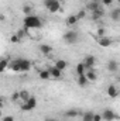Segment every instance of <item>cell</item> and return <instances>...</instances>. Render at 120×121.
Masks as SVG:
<instances>
[{
    "label": "cell",
    "mask_w": 120,
    "mask_h": 121,
    "mask_svg": "<svg viewBox=\"0 0 120 121\" xmlns=\"http://www.w3.org/2000/svg\"><path fill=\"white\" fill-rule=\"evenodd\" d=\"M23 24L26 28H30V30H40L42 27V21L38 16H34V14H30V16H26L24 20H23Z\"/></svg>",
    "instance_id": "cell-1"
},
{
    "label": "cell",
    "mask_w": 120,
    "mask_h": 121,
    "mask_svg": "<svg viewBox=\"0 0 120 121\" xmlns=\"http://www.w3.org/2000/svg\"><path fill=\"white\" fill-rule=\"evenodd\" d=\"M42 4L45 6V9L50 11V13H58L61 10V1L60 0H44Z\"/></svg>",
    "instance_id": "cell-2"
},
{
    "label": "cell",
    "mask_w": 120,
    "mask_h": 121,
    "mask_svg": "<svg viewBox=\"0 0 120 121\" xmlns=\"http://www.w3.org/2000/svg\"><path fill=\"white\" fill-rule=\"evenodd\" d=\"M35 107H37V99L32 97V96H30V99L26 100V101L21 104V110H23V111H31V110H34Z\"/></svg>",
    "instance_id": "cell-3"
},
{
    "label": "cell",
    "mask_w": 120,
    "mask_h": 121,
    "mask_svg": "<svg viewBox=\"0 0 120 121\" xmlns=\"http://www.w3.org/2000/svg\"><path fill=\"white\" fill-rule=\"evenodd\" d=\"M62 38H64V41H65L66 44H75V42L78 41V32L74 31V30H69L64 34Z\"/></svg>",
    "instance_id": "cell-4"
},
{
    "label": "cell",
    "mask_w": 120,
    "mask_h": 121,
    "mask_svg": "<svg viewBox=\"0 0 120 121\" xmlns=\"http://www.w3.org/2000/svg\"><path fill=\"white\" fill-rule=\"evenodd\" d=\"M96 42H97V45L99 47H102V48H109V47H112L113 45V39L112 38H109V37H96Z\"/></svg>",
    "instance_id": "cell-5"
},
{
    "label": "cell",
    "mask_w": 120,
    "mask_h": 121,
    "mask_svg": "<svg viewBox=\"0 0 120 121\" xmlns=\"http://www.w3.org/2000/svg\"><path fill=\"white\" fill-rule=\"evenodd\" d=\"M102 120L105 121H113V120H119V116L113 111V110H110V108H106L102 114Z\"/></svg>",
    "instance_id": "cell-6"
},
{
    "label": "cell",
    "mask_w": 120,
    "mask_h": 121,
    "mask_svg": "<svg viewBox=\"0 0 120 121\" xmlns=\"http://www.w3.org/2000/svg\"><path fill=\"white\" fill-rule=\"evenodd\" d=\"M83 65H85V69L89 70V69H93V66L96 65V58L93 55H86L85 59H83Z\"/></svg>",
    "instance_id": "cell-7"
},
{
    "label": "cell",
    "mask_w": 120,
    "mask_h": 121,
    "mask_svg": "<svg viewBox=\"0 0 120 121\" xmlns=\"http://www.w3.org/2000/svg\"><path fill=\"white\" fill-rule=\"evenodd\" d=\"M18 63H20V69H21V72H28L31 69V62L28 59H24V58H20L18 59Z\"/></svg>",
    "instance_id": "cell-8"
},
{
    "label": "cell",
    "mask_w": 120,
    "mask_h": 121,
    "mask_svg": "<svg viewBox=\"0 0 120 121\" xmlns=\"http://www.w3.org/2000/svg\"><path fill=\"white\" fill-rule=\"evenodd\" d=\"M85 76H86L88 82H96V80H97V73H96L95 69H89V70H86V72H85Z\"/></svg>",
    "instance_id": "cell-9"
},
{
    "label": "cell",
    "mask_w": 120,
    "mask_h": 121,
    "mask_svg": "<svg viewBox=\"0 0 120 121\" xmlns=\"http://www.w3.org/2000/svg\"><path fill=\"white\" fill-rule=\"evenodd\" d=\"M48 72H50V76L54 78V79H60L61 76H62V70L57 69L55 66H51V68L48 69Z\"/></svg>",
    "instance_id": "cell-10"
},
{
    "label": "cell",
    "mask_w": 120,
    "mask_h": 121,
    "mask_svg": "<svg viewBox=\"0 0 120 121\" xmlns=\"http://www.w3.org/2000/svg\"><path fill=\"white\" fill-rule=\"evenodd\" d=\"M107 94H109V97L116 99V97H117V94H119L117 87H116L115 85H109V86H107Z\"/></svg>",
    "instance_id": "cell-11"
},
{
    "label": "cell",
    "mask_w": 120,
    "mask_h": 121,
    "mask_svg": "<svg viewBox=\"0 0 120 121\" xmlns=\"http://www.w3.org/2000/svg\"><path fill=\"white\" fill-rule=\"evenodd\" d=\"M79 20L76 18V16L75 14H71V16H68L66 17V20H65V23H66V26L68 27H74V26H76V23H78Z\"/></svg>",
    "instance_id": "cell-12"
},
{
    "label": "cell",
    "mask_w": 120,
    "mask_h": 121,
    "mask_svg": "<svg viewBox=\"0 0 120 121\" xmlns=\"http://www.w3.org/2000/svg\"><path fill=\"white\" fill-rule=\"evenodd\" d=\"M40 52L44 54V55H50V54H52V47L48 45V44H41L40 45Z\"/></svg>",
    "instance_id": "cell-13"
},
{
    "label": "cell",
    "mask_w": 120,
    "mask_h": 121,
    "mask_svg": "<svg viewBox=\"0 0 120 121\" xmlns=\"http://www.w3.org/2000/svg\"><path fill=\"white\" fill-rule=\"evenodd\" d=\"M54 66H55L57 69H60V70H62V72H64V70L68 68V62H66V60H64V59H57V60H55V65H54Z\"/></svg>",
    "instance_id": "cell-14"
},
{
    "label": "cell",
    "mask_w": 120,
    "mask_h": 121,
    "mask_svg": "<svg viewBox=\"0 0 120 121\" xmlns=\"http://www.w3.org/2000/svg\"><path fill=\"white\" fill-rule=\"evenodd\" d=\"M105 16V11L102 10V7L100 9H97V10H95V11H92V20H100L102 17Z\"/></svg>",
    "instance_id": "cell-15"
},
{
    "label": "cell",
    "mask_w": 120,
    "mask_h": 121,
    "mask_svg": "<svg viewBox=\"0 0 120 121\" xmlns=\"http://www.w3.org/2000/svg\"><path fill=\"white\" fill-rule=\"evenodd\" d=\"M107 69H109V72H117V69H119V65H117V60H109L107 62Z\"/></svg>",
    "instance_id": "cell-16"
},
{
    "label": "cell",
    "mask_w": 120,
    "mask_h": 121,
    "mask_svg": "<svg viewBox=\"0 0 120 121\" xmlns=\"http://www.w3.org/2000/svg\"><path fill=\"white\" fill-rule=\"evenodd\" d=\"M110 17H112V20H113V21H119V20H120V9H119V7H116V9H113V10H112Z\"/></svg>",
    "instance_id": "cell-17"
},
{
    "label": "cell",
    "mask_w": 120,
    "mask_h": 121,
    "mask_svg": "<svg viewBox=\"0 0 120 121\" xmlns=\"http://www.w3.org/2000/svg\"><path fill=\"white\" fill-rule=\"evenodd\" d=\"M38 76H40V79H42V80H48V79L51 78L48 69H42V70H40V72H38Z\"/></svg>",
    "instance_id": "cell-18"
},
{
    "label": "cell",
    "mask_w": 120,
    "mask_h": 121,
    "mask_svg": "<svg viewBox=\"0 0 120 121\" xmlns=\"http://www.w3.org/2000/svg\"><path fill=\"white\" fill-rule=\"evenodd\" d=\"M76 82H78V85H79L81 87H85V86H86V85L89 83L85 75H81V76H78V80H76Z\"/></svg>",
    "instance_id": "cell-19"
},
{
    "label": "cell",
    "mask_w": 120,
    "mask_h": 121,
    "mask_svg": "<svg viewBox=\"0 0 120 121\" xmlns=\"http://www.w3.org/2000/svg\"><path fill=\"white\" fill-rule=\"evenodd\" d=\"M85 72H86V69H85L83 62L78 63V65H76V75H78V76H81V75H85Z\"/></svg>",
    "instance_id": "cell-20"
},
{
    "label": "cell",
    "mask_w": 120,
    "mask_h": 121,
    "mask_svg": "<svg viewBox=\"0 0 120 121\" xmlns=\"http://www.w3.org/2000/svg\"><path fill=\"white\" fill-rule=\"evenodd\" d=\"M86 9H88V10H89L90 13H92V11H95V10L100 9V4H99V3H96V1H90V3H88Z\"/></svg>",
    "instance_id": "cell-21"
},
{
    "label": "cell",
    "mask_w": 120,
    "mask_h": 121,
    "mask_svg": "<svg viewBox=\"0 0 120 121\" xmlns=\"http://www.w3.org/2000/svg\"><path fill=\"white\" fill-rule=\"evenodd\" d=\"M9 68V59H0V73H3Z\"/></svg>",
    "instance_id": "cell-22"
},
{
    "label": "cell",
    "mask_w": 120,
    "mask_h": 121,
    "mask_svg": "<svg viewBox=\"0 0 120 121\" xmlns=\"http://www.w3.org/2000/svg\"><path fill=\"white\" fill-rule=\"evenodd\" d=\"M30 99V91H27V90H21L20 91V100L24 103L26 100H28Z\"/></svg>",
    "instance_id": "cell-23"
},
{
    "label": "cell",
    "mask_w": 120,
    "mask_h": 121,
    "mask_svg": "<svg viewBox=\"0 0 120 121\" xmlns=\"http://www.w3.org/2000/svg\"><path fill=\"white\" fill-rule=\"evenodd\" d=\"M10 68H11V70L13 72H21V69H20V63H18V59H16L11 65H10Z\"/></svg>",
    "instance_id": "cell-24"
},
{
    "label": "cell",
    "mask_w": 120,
    "mask_h": 121,
    "mask_svg": "<svg viewBox=\"0 0 120 121\" xmlns=\"http://www.w3.org/2000/svg\"><path fill=\"white\" fill-rule=\"evenodd\" d=\"M23 13H24V16L32 14V7H31L30 4H24V6H23Z\"/></svg>",
    "instance_id": "cell-25"
},
{
    "label": "cell",
    "mask_w": 120,
    "mask_h": 121,
    "mask_svg": "<svg viewBox=\"0 0 120 121\" xmlns=\"http://www.w3.org/2000/svg\"><path fill=\"white\" fill-rule=\"evenodd\" d=\"M65 116L66 117H76V116H79V111L78 110H68L65 113Z\"/></svg>",
    "instance_id": "cell-26"
},
{
    "label": "cell",
    "mask_w": 120,
    "mask_h": 121,
    "mask_svg": "<svg viewBox=\"0 0 120 121\" xmlns=\"http://www.w3.org/2000/svg\"><path fill=\"white\" fill-rule=\"evenodd\" d=\"M92 118H93V113H92V111H88V113L83 114L82 121H92Z\"/></svg>",
    "instance_id": "cell-27"
},
{
    "label": "cell",
    "mask_w": 120,
    "mask_h": 121,
    "mask_svg": "<svg viewBox=\"0 0 120 121\" xmlns=\"http://www.w3.org/2000/svg\"><path fill=\"white\" fill-rule=\"evenodd\" d=\"M75 16H76V18H78V20H82V18H85V17H86V10H81V11H79L78 14H75Z\"/></svg>",
    "instance_id": "cell-28"
},
{
    "label": "cell",
    "mask_w": 120,
    "mask_h": 121,
    "mask_svg": "<svg viewBox=\"0 0 120 121\" xmlns=\"http://www.w3.org/2000/svg\"><path fill=\"white\" fill-rule=\"evenodd\" d=\"M20 41H21V39H20V38H18L16 34H13V35L10 37V42H13V44H18Z\"/></svg>",
    "instance_id": "cell-29"
},
{
    "label": "cell",
    "mask_w": 120,
    "mask_h": 121,
    "mask_svg": "<svg viewBox=\"0 0 120 121\" xmlns=\"http://www.w3.org/2000/svg\"><path fill=\"white\" fill-rule=\"evenodd\" d=\"M11 100H13V101H18V100H20V91H14V93L11 94Z\"/></svg>",
    "instance_id": "cell-30"
},
{
    "label": "cell",
    "mask_w": 120,
    "mask_h": 121,
    "mask_svg": "<svg viewBox=\"0 0 120 121\" xmlns=\"http://www.w3.org/2000/svg\"><path fill=\"white\" fill-rule=\"evenodd\" d=\"M16 35H17V37H18V38L21 39V38H23V37L26 35V30H24V28H21V30H18L17 32H16Z\"/></svg>",
    "instance_id": "cell-31"
},
{
    "label": "cell",
    "mask_w": 120,
    "mask_h": 121,
    "mask_svg": "<svg viewBox=\"0 0 120 121\" xmlns=\"http://www.w3.org/2000/svg\"><path fill=\"white\" fill-rule=\"evenodd\" d=\"M100 1H102V4L106 6V7H109V6L113 4V0H100Z\"/></svg>",
    "instance_id": "cell-32"
},
{
    "label": "cell",
    "mask_w": 120,
    "mask_h": 121,
    "mask_svg": "<svg viewBox=\"0 0 120 121\" xmlns=\"http://www.w3.org/2000/svg\"><path fill=\"white\" fill-rule=\"evenodd\" d=\"M92 121H103V120H102V116H100V114H95V113H93Z\"/></svg>",
    "instance_id": "cell-33"
},
{
    "label": "cell",
    "mask_w": 120,
    "mask_h": 121,
    "mask_svg": "<svg viewBox=\"0 0 120 121\" xmlns=\"http://www.w3.org/2000/svg\"><path fill=\"white\" fill-rule=\"evenodd\" d=\"M1 121H14V117L13 116H4V117H1Z\"/></svg>",
    "instance_id": "cell-34"
},
{
    "label": "cell",
    "mask_w": 120,
    "mask_h": 121,
    "mask_svg": "<svg viewBox=\"0 0 120 121\" xmlns=\"http://www.w3.org/2000/svg\"><path fill=\"white\" fill-rule=\"evenodd\" d=\"M97 37H105V28H97Z\"/></svg>",
    "instance_id": "cell-35"
},
{
    "label": "cell",
    "mask_w": 120,
    "mask_h": 121,
    "mask_svg": "<svg viewBox=\"0 0 120 121\" xmlns=\"http://www.w3.org/2000/svg\"><path fill=\"white\" fill-rule=\"evenodd\" d=\"M3 106H4V103H3V100H0V110L3 108Z\"/></svg>",
    "instance_id": "cell-36"
},
{
    "label": "cell",
    "mask_w": 120,
    "mask_h": 121,
    "mask_svg": "<svg viewBox=\"0 0 120 121\" xmlns=\"http://www.w3.org/2000/svg\"><path fill=\"white\" fill-rule=\"evenodd\" d=\"M45 121H58V120H55V118H45Z\"/></svg>",
    "instance_id": "cell-37"
},
{
    "label": "cell",
    "mask_w": 120,
    "mask_h": 121,
    "mask_svg": "<svg viewBox=\"0 0 120 121\" xmlns=\"http://www.w3.org/2000/svg\"><path fill=\"white\" fill-rule=\"evenodd\" d=\"M3 20H4V16H3V14H0V21H3Z\"/></svg>",
    "instance_id": "cell-38"
},
{
    "label": "cell",
    "mask_w": 120,
    "mask_h": 121,
    "mask_svg": "<svg viewBox=\"0 0 120 121\" xmlns=\"http://www.w3.org/2000/svg\"><path fill=\"white\" fill-rule=\"evenodd\" d=\"M90 1H96V3H100V0H90Z\"/></svg>",
    "instance_id": "cell-39"
},
{
    "label": "cell",
    "mask_w": 120,
    "mask_h": 121,
    "mask_svg": "<svg viewBox=\"0 0 120 121\" xmlns=\"http://www.w3.org/2000/svg\"><path fill=\"white\" fill-rule=\"evenodd\" d=\"M0 117H3V114H1V110H0Z\"/></svg>",
    "instance_id": "cell-40"
}]
</instances>
